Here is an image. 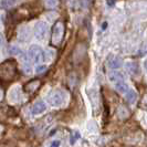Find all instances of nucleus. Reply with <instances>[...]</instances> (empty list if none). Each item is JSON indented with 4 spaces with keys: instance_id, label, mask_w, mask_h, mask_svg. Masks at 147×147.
<instances>
[{
    "instance_id": "obj_22",
    "label": "nucleus",
    "mask_w": 147,
    "mask_h": 147,
    "mask_svg": "<svg viewBox=\"0 0 147 147\" xmlns=\"http://www.w3.org/2000/svg\"><path fill=\"white\" fill-rule=\"evenodd\" d=\"M1 96L2 95H1V91H0V98H1Z\"/></svg>"
},
{
    "instance_id": "obj_18",
    "label": "nucleus",
    "mask_w": 147,
    "mask_h": 147,
    "mask_svg": "<svg viewBox=\"0 0 147 147\" xmlns=\"http://www.w3.org/2000/svg\"><path fill=\"white\" fill-rule=\"evenodd\" d=\"M47 70V65L45 64H38L36 66V73H42Z\"/></svg>"
},
{
    "instance_id": "obj_14",
    "label": "nucleus",
    "mask_w": 147,
    "mask_h": 147,
    "mask_svg": "<svg viewBox=\"0 0 147 147\" xmlns=\"http://www.w3.org/2000/svg\"><path fill=\"white\" fill-rule=\"evenodd\" d=\"M17 0H1L0 1V6L1 8H5V9H10L16 5Z\"/></svg>"
},
{
    "instance_id": "obj_5",
    "label": "nucleus",
    "mask_w": 147,
    "mask_h": 147,
    "mask_svg": "<svg viewBox=\"0 0 147 147\" xmlns=\"http://www.w3.org/2000/svg\"><path fill=\"white\" fill-rule=\"evenodd\" d=\"M63 33H64V26L62 22H57L55 26L53 27L52 31V43L54 45H59L63 39Z\"/></svg>"
},
{
    "instance_id": "obj_13",
    "label": "nucleus",
    "mask_w": 147,
    "mask_h": 147,
    "mask_svg": "<svg viewBox=\"0 0 147 147\" xmlns=\"http://www.w3.org/2000/svg\"><path fill=\"white\" fill-rule=\"evenodd\" d=\"M124 96H125L126 101L131 104L135 103V101L137 100V93H136V91L133 90V88H129L125 94H124Z\"/></svg>"
},
{
    "instance_id": "obj_2",
    "label": "nucleus",
    "mask_w": 147,
    "mask_h": 147,
    "mask_svg": "<svg viewBox=\"0 0 147 147\" xmlns=\"http://www.w3.org/2000/svg\"><path fill=\"white\" fill-rule=\"evenodd\" d=\"M16 74V65L12 61H7L0 65V78L3 80H11Z\"/></svg>"
},
{
    "instance_id": "obj_8",
    "label": "nucleus",
    "mask_w": 147,
    "mask_h": 147,
    "mask_svg": "<svg viewBox=\"0 0 147 147\" xmlns=\"http://www.w3.org/2000/svg\"><path fill=\"white\" fill-rule=\"evenodd\" d=\"M106 65L111 70H119L123 66V61H122L121 58H118V57H113V58L107 60Z\"/></svg>"
},
{
    "instance_id": "obj_20",
    "label": "nucleus",
    "mask_w": 147,
    "mask_h": 147,
    "mask_svg": "<svg viewBox=\"0 0 147 147\" xmlns=\"http://www.w3.org/2000/svg\"><path fill=\"white\" fill-rule=\"evenodd\" d=\"M3 42H5V38L2 36V33H0V50H1L2 45H3Z\"/></svg>"
},
{
    "instance_id": "obj_9",
    "label": "nucleus",
    "mask_w": 147,
    "mask_h": 147,
    "mask_svg": "<svg viewBox=\"0 0 147 147\" xmlns=\"http://www.w3.org/2000/svg\"><path fill=\"white\" fill-rule=\"evenodd\" d=\"M126 70L129 74H132L134 76H138L140 74V69L138 63L134 62V61H128L126 63Z\"/></svg>"
},
{
    "instance_id": "obj_10",
    "label": "nucleus",
    "mask_w": 147,
    "mask_h": 147,
    "mask_svg": "<svg viewBox=\"0 0 147 147\" xmlns=\"http://www.w3.org/2000/svg\"><path fill=\"white\" fill-rule=\"evenodd\" d=\"M125 80V76L122 72H119L118 70H113L109 73V81L111 83H116L118 81H123Z\"/></svg>"
},
{
    "instance_id": "obj_6",
    "label": "nucleus",
    "mask_w": 147,
    "mask_h": 147,
    "mask_svg": "<svg viewBox=\"0 0 147 147\" xmlns=\"http://www.w3.org/2000/svg\"><path fill=\"white\" fill-rule=\"evenodd\" d=\"M20 98H21V88L20 86H13L8 94V100L12 103H17L20 101Z\"/></svg>"
},
{
    "instance_id": "obj_4",
    "label": "nucleus",
    "mask_w": 147,
    "mask_h": 147,
    "mask_svg": "<svg viewBox=\"0 0 147 147\" xmlns=\"http://www.w3.org/2000/svg\"><path fill=\"white\" fill-rule=\"evenodd\" d=\"M48 30H49V28H48L47 22L38 21L37 23L34 24V30H33L36 39H37V40H39V41H43L44 39L47 38Z\"/></svg>"
},
{
    "instance_id": "obj_15",
    "label": "nucleus",
    "mask_w": 147,
    "mask_h": 147,
    "mask_svg": "<svg viewBox=\"0 0 147 147\" xmlns=\"http://www.w3.org/2000/svg\"><path fill=\"white\" fill-rule=\"evenodd\" d=\"M80 137H81L80 132H79V131H74V132L71 134V136H70V144H71V145H74V144L79 140Z\"/></svg>"
},
{
    "instance_id": "obj_23",
    "label": "nucleus",
    "mask_w": 147,
    "mask_h": 147,
    "mask_svg": "<svg viewBox=\"0 0 147 147\" xmlns=\"http://www.w3.org/2000/svg\"><path fill=\"white\" fill-rule=\"evenodd\" d=\"M0 133H1V127H0Z\"/></svg>"
},
{
    "instance_id": "obj_11",
    "label": "nucleus",
    "mask_w": 147,
    "mask_h": 147,
    "mask_svg": "<svg viewBox=\"0 0 147 147\" xmlns=\"http://www.w3.org/2000/svg\"><path fill=\"white\" fill-rule=\"evenodd\" d=\"M114 88L117 92H119L121 94L124 95L126 92L129 90V85H128L127 82H125V80H123V81H118L116 83H114Z\"/></svg>"
},
{
    "instance_id": "obj_19",
    "label": "nucleus",
    "mask_w": 147,
    "mask_h": 147,
    "mask_svg": "<svg viewBox=\"0 0 147 147\" xmlns=\"http://www.w3.org/2000/svg\"><path fill=\"white\" fill-rule=\"evenodd\" d=\"M60 144H61V142H60V140H54L51 144H50V147H60Z\"/></svg>"
},
{
    "instance_id": "obj_16",
    "label": "nucleus",
    "mask_w": 147,
    "mask_h": 147,
    "mask_svg": "<svg viewBox=\"0 0 147 147\" xmlns=\"http://www.w3.org/2000/svg\"><path fill=\"white\" fill-rule=\"evenodd\" d=\"M9 51H10V53H11L12 55H21L22 54L21 49H20L19 47H17V45H11Z\"/></svg>"
},
{
    "instance_id": "obj_7",
    "label": "nucleus",
    "mask_w": 147,
    "mask_h": 147,
    "mask_svg": "<svg viewBox=\"0 0 147 147\" xmlns=\"http://www.w3.org/2000/svg\"><path fill=\"white\" fill-rule=\"evenodd\" d=\"M45 110H47V104L44 101H41V100L37 101L31 107V112H32L33 115H40V114L44 113Z\"/></svg>"
},
{
    "instance_id": "obj_3",
    "label": "nucleus",
    "mask_w": 147,
    "mask_h": 147,
    "mask_svg": "<svg viewBox=\"0 0 147 147\" xmlns=\"http://www.w3.org/2000/svg\"><path fill=\"white\" fill-rule=\"evenodd\" d=\"M29 57L30 59H32L34 62L40 63L47 61V54L45 51L42 50V48L38 44H32L29 49Z\"/></svg>"
},
{
    "instance_id": "obj_12",
    "label": "nucleus",
    "mask_w": 147,
    "mask_h": 147,
    "mask_svg": "<svg viewBox=\"0 0 147 147\" xmlns=\"http://www.w3.org/2000/svg\"><path fill=\"white\" fill-rule=\"evenodd\" d=\"M30 38V29L29 27H21L19 29V32H18V39L21 41V42H24L27 41Z\"/></svg>"
},
{
    "instance_id": "obj_17",
    "label": "nucleus",
    "mask_w": 147,
    "mask_h": 147,
    "mask_svg": "<svg viewBox=\"0 0 147 147\" xmlns=\"http://www.w3.org/2000/svg\"><path fill=\"white\" fill-rule=\"evenodd\" d=\"M44 3L48 8H55L59 5V0H44Z\"/></svg>"
},
{
    "instance_id": "obj_21",
    "label": "nucleus",
    "mask_w": 147,
    "mask_h": 147,
    "mask_svg": "<svg viewBox=\"0 0 147 147\" xmlns=\"http://www.w3.org/2000/svg\"><path fill=\"white\" fill-rule=\"evenodd\" d=\"M143 66H144V70L147 72V57L144 59V61H143Z\"/></svg>"
},
{
    "instance_id": "obj_1",
    "label": "nucleus",
    "mask_w": 147,
    "mask_h": 147,
    "mask_svg": "<svg viewBox=\"0 0 147 147\" xmlns=\"http://www.w3.org/2000/svg\"><path fill=\"white\" fill-rule=\"evenodd\" d=\"M66 95L62 90H54L48 96V103L52 107H60L65 103Z\"/></svg>"
}]
</instances>
